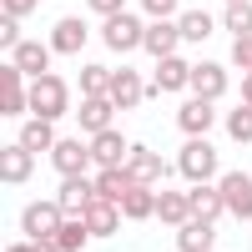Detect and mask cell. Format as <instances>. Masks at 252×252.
I'll return each instance as SVG.
<instances>
[{"mask_svg":"<svg viewBox=\"0 0 252 252\" xmlns=\"http://www.w3.org/2000/svg\"><path fill=\"white\" fill-rule=\"evenodd\" d=\"M20 146H26V152H46V146H56V136H51V121H31L26 131H20Z\"/></svg>","mask_w":252,"mask_h":252,"instance_id":"26","label":"cell"},{"mask_svg":"<svg viewBox=\"0 0 252 252\" xmlns=\"http://www.w3.org/2000/svg\"><path fill=\"white\" fill-rule=\"evenodd\" d=\"M141 96H146V86H141L136 71H116L111 76V101H116V106H136Z\"/></svg>","mask_w":252,"mask_h":252,"instance_id":"8","label":"cell"},{"mask_svg":"<svg viewBox=\"0 0 252 252\" xmlns=\"http://www.w3.org/2000/svg\"><path fill=\"white\" fill-rule=\"evenodd\" d=\"M227 131H232L237 141H252V106H237L232 116H227Z\"/></svg>","mask_w":252,"mask_h":252,"instance_id":"30","label":"cell"},{"mask_svg":"<svg viewBox=\"0 0 252 252\" xmlns=\"http://www.w3.org/2000/svg\"><path fill=\"white\" fill-rule=\"evenodd\" d=\"M86 227L96 237H106V232H116V207L106 202V197H96L91 207H86Z\"/></svg>","mask_w":252,"mask_h":252,"instance_id":"14","label":"cell"},{"mask_svg":"<svg viewBox=\"0 0 252 252\" xmlns=\"http://www.w3.org/2000/svg\"><path fill=\"white\" fill-rule=\"evenodd\" d=\"M86 232H91L86 222H66V227L56 232V242H61V247H81V242H86Z\"/></svg>","mask_w":252,"mask_h":252,"instance_id":"31","label":"cell"},{"mask_svg":"<svg viewBox=\"0 0 252 252\" xmlns=\"http://www.w3.org/2000/svg\"><path fill=\"white\" fill-rule=\"evenodd\" d=\"M61 207H51V202H35V207H26V232L31 237H46V242H56V232H61Z\"/></svg>","mask_w":252,"mask_h":252,"instance_id":"2","label":"cell"},{"mask_svg":"<svg viewBox=\"0 0 252 252\" xmlns=\"http://www.w3.org/2000/svg\"><path fill=\"white\" fill-rule=\"evenodd\" d=\"M35 0H5V15H31Z\"/></svg>","mask_w":252,"mask_h":252,"instance_id":"34","label":"cell"},{"mask_svg":"<svg viewBox=\"0 0 252 252\" xmlns=\"http://www.w3.org/2000/svg\"><path fill=\"white\" fill-rule=\"evenodd\" d=\"M126 172H131L136 182H157V177L166 172V166H161V157H157V152H146V146H136V152H131V166H126Z\"/></svg>","mask_w":252,"mask_h":252,"instance_id":"18","label":"cell"},{"mask_svg":"<svg viewBox=\"0 0 252 252\" xmlns=\"http://www.w3.org/2000/svg\"><path fill=\"white\" fill-rule=\"evenodd\" d=\"M157 86L161 91H177V86H192V66H182V61L166 56L161 66H157Z\"/></svg>","mask_w":252,"mask_h":252,"instance_id":"20","label":"cell"},{"mask_svg":"<svg viewBox=\"0 0 252 252\" xmlns=\"http://www.w3.org/2000/svg\"><path fill=\"white\" fill-rule=\"evenodd\" d=\"M157 217H161V222H172V227H182V222H192V197H177V192H166V197H157Z\"/></svg>","mask_w":252,"mask_h":252,"instance_id":"13","label":"cell"},{"mask_svg":"<svg viewBox=\"0 0 252 252\" xmlns=\"http://www.w3.org/2000/svg\"><path fill=\"white\" fill-rule=\"evenodd\" d=\"M227 31H237V35H252V5L242 0V5H227Z\"/></svg>","mask_w":252,"mask_h":252,"instance_id":"29","label":"cell"},{"mask_svg":"<svg viewBox=\"0 0 252 252\" xmlns=\"http://www.w3.org/2000/svg\"><path fill=\"white\" fill-rule=\"evenodd\" d=\"M121 157H126V141H121L116 131H96V141H91V161H96V166H121Z\"/></svg>","mask_w":252,"mask_h":252,"instance_id":"7","label":"cell"},{"mask_svg":"<svg viewBox=\"0 0 252 252\" xmlns=\"http://www.w3.org/2000/svg\"><path fill=\"white\" fill-rule=\"evenodd\" d=\"M192 91H197V101H212V96H222V91H227V71H222V66H212V61L192 66Z\"/></svg>","mask_w":252,"mask_h":252,"instance_id":"3","label":"cell"},{"mask_svg":"<svg viewBox=\"0 0 252 252\" xmlns=\"http://www.w3.org/2000/svg\"><path fill=\"white\" fill-rule=\"evenodd\" d=\"M141 35H146V31L136 26L131 15H111V20H106V46H111V51H131Z\"/></svg>","mask_w":252,"mask_h":252,"instance_id":"6","label":"cell"},{"mask_svg":"<svg viewBox=\"0 0 252 252\" xmlns=\"http://www.w3.org/2000/svg\"><path fill=\"white\" fill-rule=\"evenodd\" d=\"M0 86H5V91H0V111L15 116L20 106H26V96H20V71H15V66H5V71H0Z\"/></svg>","mask_w":252,"mask_h":252,"instance_id":"15","label":"cell"},{"mask_svg":"<svg viewBox=\"0 0 252 252\" xmlns=\"http://www.w3.org/2000/svg\"><path fill=\"white\" fill-rule=\"evenodd\" d=\"M177 166H182V172L192 177V182H202V177L217 166V157H212V146H207V141H192V146H187V152L177 157Z\"/></svg>","mask_w":252,"mask_h":252,"instance_id":"5","label":"cell"},{"mask_svg":"<svg viewBox=\"0 0 252 252\" xmlns=\"http://www.w3.org/2000/svg\"><path fill=\"white\" fill-rule=\"evenodd\" d=\"M86 161H91V152H86L81 141H56V166H61L66 177H81V172H86Z\"/></svg>","mask_w":252,"mask_h":252,"instance_id":"9","label":"cell"},{"mask_svg":"<svg viewBox=\"0 0 252 252\" xmlns=\"http://www.w3.org/2000/svg\"><path fill=\"white\" fill-rule=\"evenodd\" d=\"M177 35H182L177 26H152V31H146V35H141V46H146V51H152V56H161V61H166V56H172V51H177Z\"/></svg>","mask_w":252,"mask_h":252,"instance_id":"17","label":"cell"},{"mask_svg":"<svg viewBox=\"0 0 252 252\" xmlns=\"http://www.w3.org/2000/svg\"><path fill=\"white\" fill-rule=\"evenodd\" d=\"M177 31H182V40H207V35H212V20H207L202 10H187Z\"/></svg>","mask_w":252,"mask_h":252,"instance_id":"27","label":"cell"},{"mask_svg":"<svg viewBox=\"0 0 252 252\" xmlns=\"http://www.w3.org/2000/svg\"><path fill=\"white\" fill-rule=\"evenodd\" d=\"M15 71L40 76V71H46V46H35V40H20V46H15Z\"/></svg>","mask_w":252,"mask_h":252,"instance_id":"23","label":"cell"},{"mask_svg":"<svg viewBox=\"0 0 252 252\" xmlns=\"http://www.w3.org/2000/svg\"><path fill=\"white\" fill-rule=\"evenodd\" d=\"M242 96H247V106H252V71H247V86H242Z\"/></svg>","mask_w":252,"mask_h":252,"instance_id":"37","label":"cell"},{"mask_svg":"<svg viewBox=\"0 0 252 252\" xmlns=\"http://www.w3.org/2000/svg\"><path fill=\"white\" fill-rule=\"evenodd\" d=\"M131 187H136V177L126 172V166H106V177L96 182V197H121V202H126Z\"/></svg>","mask_w":252,"mask_h":252,"instance_id":"12","label":"cell"},{"mask_svg":"<svg viewBox=\"0 0 252 252\" xmlns=\"http://www.w3.org/2000/svg\"><path fill=\"white\" fill-rule=\"evenodd\" d=\"M222 207H227V202H222L217 187H197V192H192V217H197V222H212Z\"/></svg>","mask_w":252,"mask_h":252,"instance_id":"19","label":"cell"},{"mask_svg":"<svg viewBox=\"0 0 252 252\" xmlns=\"http://www.w3.org/2000/svg\"><path fill=\"white\" fill-rule=\"evenodd\" d=\"M40 252H61V247H56V242H46V247H40Z\"/></svg>","mask_w":252,"mask_h":252,"instance_id":"38","label":"cell"},{"mask_svg":"<svg viewBox=\"0 0 252 252\" xmlns=\"http://www.w3.org/2000/svg\"><path fill=\"white\" fill-rule=\"evenodd\" d=\"M111 76L116 71H106V66H86L81 71V91L86 96H111Z\"/></svg>","mask_w":252,"mask_h":252,"instance_id":"25","label":"cell"},{"mask_svg":"<svg viewBox=\"0 0 252 252\" xmlns=\"http://www.w3.org/2000/svg\"><path fill=\"white\" fill-rule=\"evenodd\" d=\"M91 5H96L101 15H106V20H111V15H121V0H91Z\"/></svg>","mask_w":252,"mask_h":252,"instance_id":"35","label":"cell"},{"mask_svg":"<svg viewBox=\"0 0 252 252\" xmlns=\"http://www.w3.org/2000/svg\"><path fill=\"white\" fill-rule=\"evenodd\" d=\"M91 202H96V187H86L81 177H71V182H66V192H61V202H56V207H61V212H86Z\"/></svg>","mask_w":252,"mask_h":252,"instance_id":"11","label":"cell"},{"mask_svg":"<svg viewBox=\"0 0 252 252\" xmlns=\"http://www.w3.org/2000/svg\"><path fill=\"white\" fill-rule=\"evenodd\" d=\"M182 126H187V131H207V126H212V101H187V106H182Z\"/></svg>","mask_w":252,"mask_h":252,"instance_id":"24","label":"cell"},{"mask_svg":"<svg viewBox=\"0 0 252 252\" xmlns=\"http://www.w3.org/2000/svg\"><path fill=\"white\" fill-rule=\"evenodd\" d=\"M141 5L152 10V15H166V10H172V0H141Z\"/></svg>","mask_w":252,"mask_h":252,"instance_id":"36","label":"cell"},{"mask_svg":"<svg viewBox=\"0 0 252 252\" xmlns=\"http://www.w3.org/2000/svg\"><path fill=\"white\" fill-rule=\"evenodd\" d=\"M0 177L5 182H26L31 177V152L26 146H5V152H0Z\"/></svg>","mask_w":252,"mask_h":252,"instance_id":"10","label":"cell"},{"mask_svg":"<svg viewBox=\"0 0 252 252\" xmlns=\"http://www.w3.org/2000/svg\"><path fill=\"white\" fill-rule=\"evenodd\" d=\"M31 106L40 111V121H51L66 111V81H56V76H40L35 81V91H31Z\"/></svg>","mask_w":252,"mask_h":252,"instance_id":"1","label":"cell"},{"mask_svg":"<svg viewBox=\"0 0 252 252\" xmlns=\"http://www.w3.org/2000/svg\"><path fill=\"white\" fill-rule=\"evenodd\" d=\"M121 207H126L131 217H152V212H157V202L146 197V187H141V182L131 187V192H126V202H121Z\"/></svg>","mask_w":252,"mask_h":252,"instance_id":"28","label":"cell"},{"mask_svg":"<svg viewBox=\"0 0 252 252\" xmlns=\"http://www.w3.org/2000/svg\"><path fill=\"white\" fill-rule=\"evenodd\" d=\"M10 252H31V247H10Z\"/></svg>","mask_w":252,"mask_h":252,"instance_id":"39","label":"cell"},{"mask_svg":"<svg viewBox=\"0 0 252 252\" xmlns=\"http://www.w3.org/2000/svg\"><path fill=\"white\" fill-rule=\"evenodd\" d=\"M0 46H20V40H15V15L0 20Z\"/></svg>","mask_w":252,"mask_h":252,"instance_id":"33","label":"cell"},{"mask_svg":"<svg viewBox=\"0 0 252 252\" xmlns=\"http://www.w3.org/2000/svg\"><path fill=\"white\" fill-rule=\"evenodd\" d=\"M232 56L242 61L247 71H252V35H237V46H232Z\"/></svg>","mask_w":252,"mask_h":252,"instance_id":"32","label":"cell"},{"mask_svg":"<svg viewBox=\"0 0 252 252\" xmlns=\"http://www.w3.org/2000/svg\"><path fill=\"white\" fill-rule=\"evenodd\" d=\"M182 252H212V222H182Z\"/></svg>","mask_w":252,"mask_h":252,"instance_id":"16","label":"cell"},{"mask_svg":"<svg viewBox=\"0 0 252 252\" xmlns=\"http://www.w3.org/2000/svg\"><path fill=\"white\" fill-rule=\"evenodd\" d=\"M217 192H222V202L232 207L237 217H252V182H247L242 172H232V177H222V187H217Z\"/></svg>","mask_w":252,"mask_h":252,"instance_id":"4","label":"cell"},{"mask_svg":"<svg viewBox=\"0 0 252 252\" xmlns=\"http://www.w3.org/2000/svg\"><path fill=\"white\" fill-rule=\"evenodd\" d=\"M227 5H242V0H227Z\"/></svg>","mask_w":252,"mask_h":252,"instance_id":"40","label":"cell"},{"mask_svg":"<svg viewBox=\"0 0 252 252\" xmlns=\"http://www.w3.org/2000/svg\"><path fill=\"white\" fill-rule=\"evenodd\" d=\"M111 106H116L111 96H91L86 106H81V126H91V131H106V121H111Z\"/></svg>","mask_w":252,"mask_h":252,"instance_id":"21","label":"cell"},{"mask_svg":"<svg viewBox=\"0 0 252 252\" xmlns=\"http://www.w3.org/2000/svg\"><path fill=\"white\" fill-rule=\"evenodd\" d=\"M51 40H56V51H81L86 46V20H61Z\"/></svg>","mask_w":252,"mask_h":252,"instance_id":"22","label":"cell"}]
</instances>
